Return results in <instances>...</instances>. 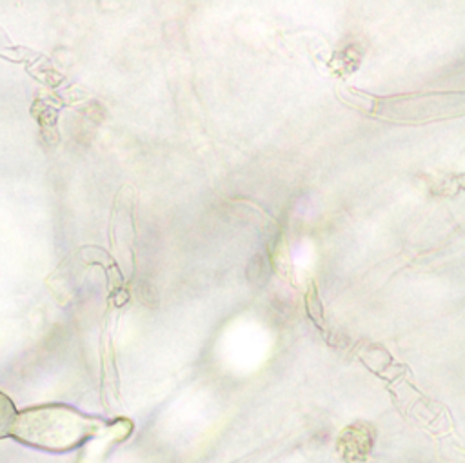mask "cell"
<instances>
[{
    "label": "cell",
    "mask_w": 465,
    "mask_h": 463,
    "mask_svg": "<svg viewBox=\"0 0 465 463\" xmlns=\"http://www.w3.org/2000/svg\"><path fill=\"white\" fill-rule=\"evenodd\" d=\"M450 93H423V94H401L394 98L376 100L372 113L383 118L394 120H434L449 116Z\"/></svg>",
    "instance_id": "obj_2"
},
{
    "label": "cell",
    "mask_w": 465,
    "mask_h": 463,
    "mask_svg": "<svg viewBox=\"0 0 465 463\" xmlns=\"http://www.w3.org/2000/svg\"><path fill=\"white\" fill-rule=\"evenodd\" d=\"M16 418V409L15 403L7 394L0 390V439L11 434V427Z\"/></svg>",
    "instance_id": "obj_4"
},
{
    "label": "cell",
    "mask_w": 465,
    "mask_h": 463,
    "mask_svg": "<svg viewBox=\"0 0 465 463\" xmlns=\"http://www.w3.org/2000/svg\"><path fill=\"white\" fill-rule=\"evenodd\" d=\"M372 447V430L365 423L345 429L338 439V452L347 463H363Z\"/></svg>",
    "instance_id": "obj_3"
},
{
    "label": "cell",
    "mask_w": 465,
    "mask_h": 463,
    "mask_svg": "<svg viewBox=\"0 0 465 463\" xmlns=\"http://www.w3.org/2000/svg\"><path fill=\"white\" fill-rule=\"evenodd\" d=\"M102 429L93 419L69 405H38L16 412L11 434L16 441L53 452H64L80 447Z\"/></svg>",
    "instance_id": "obj_1"
}]
</instances>
